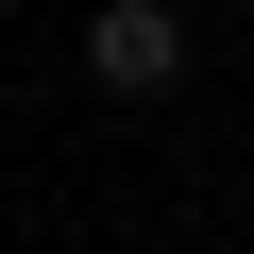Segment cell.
<instances>
[{
  "label": "cell",
  "instance_id": "obj_1",
  "mask_svg": "<svg viewBox=\"0 0 254 254\" xmlns=\"http://www.w3.org/2000/svg\"><path fill=\"white\" fill-rule=\"evenodd\" d=\"M85 85L102 102H170L187 85V0H85Z\"/></svg>",
  "mask_w": 254,
  "mask_h": 254
},
{
  "label": "cell",
  "instance_id": "obj_2",
  "mask_svg": "<svg viewBox=\"0 0 254 254\" xmlns=\"http://www.w3.org/2000/svg\"><path fill=\"white\" fill-rule=\"evenodd\" d=\"M0 17H17V0H0Z\"/></svg>",
  "mask_w": 254,
  "mask_h": 254
}]
</instances>
